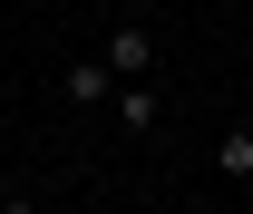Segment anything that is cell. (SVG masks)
Instances as JSON below:
<instances>
[{
  "label": "cell",
  "instance_id": "1",
  "mask_svg": "<svg viewBox=\"0 0 253 214\" xmlns=\"http://www.w3.org/2000/svg\"><path fill=\"white\" fill-rule=\"evenodd\" d=\"M97 59L117 68V78H146V68H156V39L136 30V20H117V30H107V49H97Z\"/></svg>",
  "mask_w": 253,
  "mask_h": 214
},
{
  "label": "cell",
  "instance_id": "3",
  "mask_svg": "<svg viewBox=\"0 0 253 214\" xmlns=\"http://www.w3.org/2000/svg\"><path fill=\"white\" fill-rule=\"evenodd\" d=\"M156 117H166V97H156V78H126V88H117V127H136V136H146Z\"/></svg>",
  "mask_w": 253,
  "mask_h": 214
},
{
  "label": "cell",
  "instance_id": "2",
  "mask_svg": "<svg viewBox=\"0 0 253 214\" xmlns=\"http://www.w3.org/2000/svg\"><path fill=\"white\" fill-rule=\"evenodd\" d=\"M68 107H117V68L107 59H68Z\"/></svg>",
  "mask_w": 253,
  "mask_h": 214
},
{
  "label": "cell",
  "instance_id": "4",
  "mask_svg": "<svg viewBox=\"0 0 253 214\" xmlns=\"http://www.w3.org/2000/svg\"><path fill=\"white\" fill-rule=\"evenodd\" d=\"M214 156H224V175H244V185H253V127H234Z\"/></svg>",
  "mask_w": 253,
  "mask_h": 214
},
{
  "label": "cell",
  "instance_id": "5",
  "mask_svg": "<svg viewBox=\"0 0 253 214\" xmlns=\"http://www.w3.org/2000/svg\"><path fill=\"white\" fill-rule=\"evenodd\" d=\"M0 214H39V205H30V195H0Z\"/></svg>",
  "mask_w": 253,
  "mask_h": 214
}]
</instances>
